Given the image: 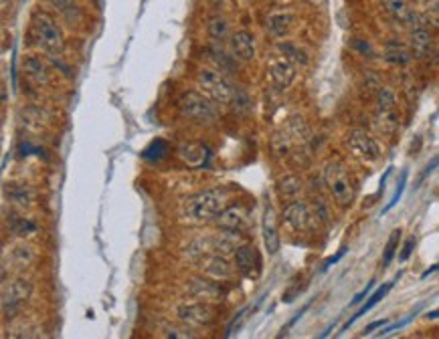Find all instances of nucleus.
I'll use <instances>...</instances> for the list:
<instances>
[{
  "mask_svg": "<svg viewBox=\"0 0 439 339\" xmlns=\"http://www.w3.org/2000/svg\"><path fill=\"white\" fill-rule=\"evenodd\" d=\"M373 287H375V281H371V283H369V285H367V287H365L358 295H354V299L350 301V305H358V303H363V301H365V297L373 291Z\"/></svg>",
  "mask_w": 439,
  "mask_h": 339,
  "instance_id": "nucleus-41",
  "label": "nucleus"
},
{
  "mask_svg": "<svg viewBox=\"0 0 439 339\" xmlns=\"http://www.w3.org/2000/svg\"><path fill=\"white\" fill-rule=\"evenodd\" d=\"M203 271H205V275H207V277L213 278V281H217V283L229 281V278L233 277V269L229 267L227 256L217 254V252L207 254V256L203 259Z\"/></svg>",
  "mask_w": 439,
  "mask_h": 339,
  "instance_id": "nucleus-18",
  "label": "nucleus"
},
{
  "mask_svg": "<svg viewBox=\"0 0 439 339\" xmlns=\"http://www.w3.org/2000/svg\"><path fill=\"white\" fill-rule=\"evenodd\" d=\"M376 122L387 133H391L399 127L397 95L391 87H385V85H380V89L376 91Z\"/></svg>",
  "mask_w": 439,
  "mask_h": 339,
  "instance_id": "nucleus-8",
  "label": "nucleus"
},
{
  "mask_svg": "<svg viewBox=\"0 0 439 339\" xmlns=\"http://www.w3.org/2000/svg\"><path fill=\"white\" fill-rule=\"evenodd\" d=\"M302 188H304V182H302V178L296 176V174L283 176V178L278 180V186H276L278 196H280L282 200H285V202L298 200V196L302 194Z\"/></svg>",
  "mask_w": 439,
  "mask_h": 339,
  "instance_id": "nucleus-22",
  "label": "nucleus"
},
{
  "mask_svg": "<svg viewBox=\"0 0 439 339\" xmlns=\"http://www.w3.org/2000/svg\"><path fill=\"white\" fill-rule=\"evenodd\" d=\"M405 186H407V172H403V176H401V180H399V184H397V190H395V194H393L391 202L382 208V215L391 212V210L399 204V200H401V196H403V192H405Z\"/></svg>",
  "mask_w": 439,
  "mask_h": 339,
  "instance_id": "nucleus-37",
  "label": "nucleus"
},
{
  "mask_svg": "<svg viewBox=\"0 0 439 339\" xmlns=\"http://www.w3.org/2000/svg\"><path fill=\"white\" fill-rule=\"evenodd\" d=\"M380 4H382L385 12L393 21H397L401 25H409V19H411L413 10L409 8L407 0H380Z\"/></svg>",
  "mask_w": 439,
  "mask_h": 339,
  "instance_id": "nucleus-27",
  "label": "nucleus"
},
{
  "mask_svg": "<svg viewBox=\"0 0 439 339\" xmlns=\"http://www.w3.org/2000/svg\"><path fill=\"white\" fill-rule=\"evenodd\" d=\"M427 319H439V311H431V313L427 315Z\"/></svg>",
  "mask_w": 439,
  "mask_h": 339,
  "instance_id": "nucleus-46",
  "label": "nucleus"
},
{
  "mask_svg": "<svg viewBox=\"0 0 439 339\" xmlns=\"http://www.w3.org/2000/svg\"><path fill=\"white\" fill-rule=\"evenodd\" d=\"M4 192H6V198H8L12 204L21 206V208L32 206V204H34V198H37V196H34V190L27 184H8Z\"/></svg>",
  "mask_w": 439,
  "mask_h": 339,
  "instance_id": "nucleus-23",
  "label": "nucleus"
},
{
  "mask_svg": "<svg viewBox=\"0 0 439 339\" xmlns=\"http://www.w3.org/2000/svg\"><path fill=\"white\" fill-rule=\"evenodd\" d=\"M409 49L413 53V59H425L431 55L433 51V34L431 29L427 27L423 14L413 12L409 19Z\"/></svg>",
  "mask_w": 439,
  "mask_h": 339,
  "instance_id": "nucleus-7",
  "label": "nucleus"
},
{
  "mask_svg": "<svg viewBox=\"0 0 439 339\" xmlns=\"http://www.w3.org/2000/svg\"><path fill=\"white\" fill-rule=\"evenodd\" d=\"M267 73H269V79L274 81V85L278 89H285L296 79V65L280 55V57H276V59L269 61Z\"/></svg>",
  "mask_w": 439,
  "mask_h": 339,
  "instance_id": "nucleus-16",
  "label": "nucleus"
},
{
  "mask_svg": "<svg viewBox=\"0 0 439 339\" xmlns=\"http://www.w3.org/2000/svg\"><path fill=\"white\" fill-rule=\"evenodd\" d=\"M219 224L221 230H233V232H241L247 224V210L241 202L229 204L225 206L215 220Z\"/></svg>",
  "mask_w": 439,
  "mask_h": 339,
  "instance_id": "nucleus-15",
  "label": "nucleus"
},
{
  "mask_svg": "<svg viewBox=\"0 0 439 339\" xmlns=\"http://www.w3.org/2000/svg\"><path fill=\"white\" fill-rule=\"evenodd\" d=\"M178 319L187 327H207L217 319V311L209 301H192V303H183L176 309Z\"/></svg>",
  "mask_w": 439,
  "mask_h": 339,
  "instance_id": "nucleus-9",
  "label": "nucleus"
},
{
  "mask_svg": "<svg viewBox=\"0 0 439 339\" xmlns=\"http://www.w3.org/2000/svg\"><path fill=\"white\" fill-rule=\"evenodd\" d=\"M438 166H439V155H438V157H436V160H431V162L427 164V168H425V172L421 174V178H419V182H423V180H425V178H427V176H429V174H431V172H433V170L438 168ZM419 182H417V184H419Z\"/></svg>",
  "mask_w": 439,
  "mask_h": 339,
  "instance_id": "nucleus-43",
  "label": "nucleus"
},
{
  "mask_svg": "<svg viewBox=\"0 0 439 339\" xmlns=\"http://www.w3.org/2000/svg\"><path fill=\"white\" fill-rule=\"evenodd\" d=\"M345 254H346V247H345V248H340V250H338V252H336L334 256H330V259H328V261L324 263V267H322V271H328V269H330V267H332L334 263H338V261H340V259H343Z\"/></svg>",
  "mask_w": 439,
  "mask_h": 339,
  "instance_id": "nucleus-42",
  "label": "nucleus"
},
{
  "mask_svg": "<svg viewBox=\"0 0 439 339\" xmlns=\"http://www.w3.org/2000/svg\"><path fill=\"white\" fill-rule=\"evenodd\" d=\"M272 148L278 155H287L292 152V133H276L272 140Z\"/></svg>",
  "mask_w": 439,
  "mask_h": 339,
  "instance_id": "nucleus-36",
  "label": "nucleus"
},
{
  "mask_svg": "<svg viewBox=\"0 0 439 339\" xmlns=\"http://www.w3.org/2000/svg\"><path fill=\"white\" fill-rule=\"evenodd\" d=\"M278 51L280 55L285 57L287 61H292L296 67H306L308 65V55L302 47H298L296 43H289V41H280L278 43Z\"/></svg>",
  "mask_w": 439,
  "mask_h": 339,
  "instance_id": "nucleus-29",
  "label": "nucleus"
},
{
  "mask_svg": "<svg viewBox=\"0 0 439 339\" xmlns=\"http://www.w3.org/2000/svg\"><path fill=\"white\" fill-rule=\"evenodd\" d=\"M178 111L196 124H215L219 122V107L217 101H213L207 93L194 91V89H187L181 93L178 101Z\"/></svg>",
  "mask_w": 439,
  "mask_h": 339,
  "instance_id": "nucleus-3",
  "label": "nucleus"
},
{
  "mask_svg": "<svg viewBox=\"0 0 439 339\" xmlns=\"http://www.w3.org/2000/svg\"><path fill=\"white\" fill-rule=\"evenodd\" d=\"M207 34L211 36L213 43H225V41H229L231 34H233L229 19L223 17V14H217V17L209 19V23H207Z\"/></svg>",
  "mask_w": 439,
  "mask_h": 339,
  "instance_id": "nucleus-25",
  "label": "nucleus"
},
{
  "mask_svg": "<svg viewBox=\"0 0 439 339\" xmlns=\"http://www.w3.org/2000/svg\"><path fill=\"white\" fill-rule=\"evenodd\" d=\"M399 241H401V230H393L389 241H387V247H385V254H382V265L389 267L391 261L395 259L397 254V248H399Z\"/></svg>",
  "mask_w": 439,
  "mask_h": 339,
  "instance_id": "nucleus-34",
  "label": "nucleus"
},
{
  "mask_svg": "<svg viewBox=\"0 0 439 339\" xmlns=\"http://www.w3.org/2000/svg\"><path fill=\"white\" fill-rule=\"evenodd\" d=\"M322 178H324V184L328 188L332 200L340 208H348L354 202V186H352V180L348 176V170L340 162H334V160L328 162L324 166Z\"/></svg>",
  "mask_w": 439,
  "mask_h": 339,
  "instance_id": "nucleus-4",
  "label": "nucleus"
},
{
  "mask_svg": "<svg viewBox=\"0 0 439 339\" xmlns=\"http://www.w3.org/2000/svg\"><path fill=\"white\" fill-rule=\"evenodd\" d=\"M385 61L391 63V65H397V67H405L413 59V53L409 49V45H403L399 41H389L385 45V53H382Z\"/></svg>",
  "mask_w": 439,
  "mask_h": 339,
  "instance_id": "nucleus-21",
  "label": "nucleus"
},
{
  "mask_svg": "<svg viewBox=\"0 0 439 339\" xmlns=\"http://www.w3.org/2000/svg\"><path fill=\"white\" fill-rule=\"evenodd\" d=\"M23 71L34 85H47L49 83V67L39 55H25Z\"/></svg>",
  "mask_w": 439,
  "mask_h": 339,
  "instance_id": "nucleus-19",
  "label": "nucleus"
},
{
  "mask_svg": "<svg viewBox=\"0 0 439 339\" xmlns=\"http://www.w3.org/2000/svg\"><path fill=\"white\" fill-rule=\"evenodd\" d=\"M34 285L29 278H12L8 283H4L2 287V313L4 319L14 317V313H19L23 303H27L31 299Z\"/></svg>",
  "mask_w": 439,
  "mask_h": 339,
  "instance_id": "nucleus-6",
  "label": "nucleus"
},
{
  "mask_svg": "<svg viewBox=\"0 0 439 339\" xmlns=\"http://www.w3.org/2000/svg\"><path fill=\"white\" fill-rule=\"evenodd\" d=\"M415 237H411L407 243H405V247L401 248V252H399V261L403 263V261H407L409 256H411V252H413V248H415Z\"/></svg>",
  "mask_w": 439,
  "mask_h": 339,
  "instance_id": "nucleus-40",
  "label": "nucleus"
},
{
  "mask_svg": "<svg viewBox=\"0 0 439 339\" xmlns=\"http://www.w3.org/2000/svg\"><path fill=\"white\" fill-rule=\"evenodd\" d=\"M178 155H181V160L187 162L188 166L201 168L209 160V148L205 144H198V142H187L178 148Z\"/></svg>",
  "mask_w": 439,
  "mask_h": 339,
  "instance_id": "nucleus-20",
  "label": "nucleus"
},
{
  "mask_svg": "<svg viewBox=\"0 0 439 339\" xmlns=\"http://www.w3.org/2000/svg\"><path fill=\"white\" fill-rule=\"evenodd\" d=\"M393 285H395L393 281H391V283H385V285H380V287L376 289L375 293H373V295L369 297V301H367V303H365L363 307L358 309V311H356V313H354V315H352V317H350L348 321H346L345 325H343V329H340V331H346V329H348V327H350V325H352L354 321H356V319H360V317H363L365 313H369V311L375 307V305L378 303V301H380V299H385V297H387V293H389V291L393 289Z\"/></svg>",
  "mask_w": 439,
  "mask_h": 339,
  "instance_id": "nucleus-26",
  "label": "nucleus"
},
{
  "mask_svg": "<svg viewBox=\"0 0 439 339\" xmlns=\"http://www.w3.org/2000/svg\"><path fill=\"white\" fill-rule=\"evenodd\" d=\"M51 4V8H55V12L61 17L63 21L77 25L81 21V10L75 4V0H47Z\"/></svg>",
  "mask_w": 439,
  "mask_h": 339,
  "instance_id": "nucleus-28",
  "label": "nucleus"
},
{
  "mask_svg": "<svg viewBox=\"0 0 439 339\" xmlns=\"http://www.w3.org/2000/svg\"><path fill=\"white\" fill-rule=\"evenodd\" d=\"M164 338H174V339H190L194 338V333L190 329H178V327H166Z\"/></svg>",
  "mask_w": 439,
  "mask_h": 339,
  "instance_id": "nucleus-38",
  "label": "nucleus"
},
{
  "mask_svg": "<svg viewBox=\"0 0 439 339\" xmlns=\"http://www.w3.org/2000/svg\"><path fill=\"white\" fill-rule=\"evenodd\" d=\"M229 47H231V53L237 61L251 63L255 61V57H257L255 36L247 29L233 32L231 39H229Z\"/></svg>",
  "mask_w": 439,
  "mask_h": 339,
  "instance_id": "nucleus-13",
  "label": "nucleus"
},
{
  "mask_svg": "<svg viewBox=\"0 0 439 339\" xmlns=\"http://www.w3.org/2000/svg\"><path fill=\"white\" fill-rule=\"evenodd\" d=\"M294 23H296V17H294L292 10H287V8H274V10H269L265 14L263 27H265V32L272 39L282 41L294 29Z\"/></svg>",
  "mask_w": 439,
  "mask_h": 339,
  "instance_id": "nucleus-12",
  "label": "nucleus"
},
{
  "mask_svg": "<svg viewBox=\"0 0 439 339\" xmlns=\"http://www.w3.org/2000/svg\"><path fill=\"white\" fill-rule=\"evenodd\" d=\"M190 295L194 299H201V301H215L221 297V289L217 285V281H207V278H196L192 281V291Z\"/></svg>",
  "mask_w": 439,
  "mask_h": 339,
  "instance_id": "nucleus-24",
  "label": "nucleus"
},
{
  "mask_svg": "<svg viewBox=\"0 0 439 339\" xmlns=\"http://www.w3.org/2000/svg\"><path fill=\"white\" fill-rule=\"evenodd\" d=\"M423 19H425V23H427V27H429V29L439 31V2H433V0H425Z\"/></svg>",
  "mask_w": 439,
  "mask_h": 339,
  "instance_id": "nucleus-35",
  "label": "nucleus"
},
{
  "mask_svg": "<svg viewBox=\"0 0 439 339\" xmlns=\"http://www.w3.org/2000/svg\"><path fill=\"white\" fill-rule=\"evenodd\" d=\"M433 271H439V265H433V267H431V269H427V271H425V273H423V278H425V277H429V275H431V273H433Z\"/></svg>",
  "mask_w": 439,
  "mask_h": 339,
  "instance_id": "nucleus-45",
  "label": "nucleus"
},
{
  "mask_svg": "<svg viewBox=\"0 0 439 339\" xmlns=\"http://www.w3.org/2000/svg\"><path fill=\"white\" fill-rule=\"evenodd\" d=\"M221 210H223V192L217 188L188 196L181 208L183 218L188 222H196V224L217 220Z\"/></svg>",
  "mask_w": 439,
  "mask_h": 339,
  "instance_id": "nucleus-2",
  "label": "nucleus"
},
{
  "mask_svg": "<svg viewBox=\"0 0 439 339\" xmlns=\"http://www.w3.org/2000/svg\"><path fill=\"white\" fill-rule=\"evenodd\" d=\"M382 325H385V319H380V321H375V323H371V325H369V327L365 329V333H363V336H369L371 331H375L376 327H382Z\"/></svg>",
  "mask_w": 439,
  "mask_h": 339,
  "instance_id": "nucleus-44",
  "label": "nucleus"
},
{
  "mask_svg": "<svg viewBox=\"0 0 439 339\" xmlns=\"http://www.w3.org/2000/svg\"><path fill=\"white\" fill-rule=\"evenodd\" d=\"M233 261H235V269L245 278H257L261 271V261L259 254L255 252V248L249 245H239L237 250L233 252Z\"/></svg>",
  "mask_w": 439,
  "mask_h": 339,
  "instance_id": "nucleus-14",
  "label": "nucleus"
},
{
  "mask_svg": "<svg viewBox=\"0 0 439 339\" xmlns=\"http://www.w3.org/2000/svg\"><path fill=\"white\" fill-rule=\"evenodd\" d=\"M251 107H253V103H251L249 95L243 91V89H237V87H235V95H233V99H231V109H233L237 116H247L251 111Z\"/></svg>",
  "mask_w": 439,
  "mask_h": 339,
  "instance_id": "nucleus-33",
  "label": "nucleus"
},
{
  "mask_svg": "<svg viewBox=\"0 0 439 339\" xmlns=\"http://www.w3.org/2000/svg\"><path fill=\"white\" fill-rule=\"evenodd\" d=\"M168 154H170L168 142H164V140H154V142L142 152V157L148 160V162H152V164H158V162H162Z\"/></svg>",
  "mask_w": 439,
  "mask_h": 339,
  "instance_id": "nucleus-32",
  "label": "nucleus"
},
{
  "mask_svg": "<svg viewBox=\"0 0 439 339\" xmlns=\"http://www.w3.org/2000/svg\"><path fill=\"white\" fill-rule=\"evenodd\" d=\"M352 45H354V49H356V51H360V53H363V55H367V57H373V55H375L373 47H371L367 41H363V39H354V43H352Z\"/></svg>",
  "mask_w": 439,
  "mask_h": 339,
  "instance_id": "nucleus-39",
  "label": "nucleus"
},
{
  "mask_svg": "<svg viewBox=\"0 0 439 339\" xmlns=\"http://www.w3.org/2000/svg\"><path fill=\"white\" fill-rule=\"evenodd\" d=\"M31 32L39 49H43L47 55H59L65 47L63 31L57 19L47 10H34L31 17Z\"/></svg>",
  "mask_w": 439,
  "mask_h": 339,
  "instance_id": "nucleus-1",
  "label": "nucleus"
},
{
  "mask_svg": "<svg viewBox=\"0 0 439 339\" xmlns=\"http://www.w3.org/2000/svg\"><path fill=\"white\" fill-rule=\"evenodd\" d=\"M261 232H263V245L269 254H278L280 250V230H278V216L272 206L265 208L261 220Z\"/></svg>",
  "mask_w": 439,
  "mask_h": 339,
  "instance_id": "nucleus-17",
  "label": "nucleus"
},
{
  "mask_svg": "<svg viewBox=\"0 0 439 339\" xmlns=\"http://www.w3.org/2000/svg\"><path fill=\"white\" fill-rule=\"evenodd\" d=\"M282 218L283 222H285L292 230H296V232H306V230L312 228L316 215H314L312 206H310L308 202H304V200H292V202L283 208Z\"/></svg>",
  "mask_w": 439,
  "mask_h": 339,
  "instance_id": "nucleus-11",
  "label": "nucleus"
},
{
  "mask_svg": "<svg viewBox=\"0 0 439 339\" xmlns=\"http://www.w3.org/2000/svg\"><path fill=\"white\" fill-rule=\"evenodd\" d=\"M346 148L365 162H375L380 157V146L365 129H350L346 133Z\"/></svg>",
  "mask_w": 439,
  "mask_h": 339,
  "instance_id": "nucleus-10",
  "label": "nucleus"
},
{
  "mask_svg": "<svg viewBox=\"0 0 439 339\" xmlns=\"http://www.w3.org/2000/svg\"><path fill=\"white\" fill-rule=\"evenodd\" d=\"M34 261H37V250L31 245H19V247L12 248V252H10V263L17 269H27V267H31Z\"/></svg>",
  "mask_w": 439,
  "mask_h": 339,
  "instance_id": "nucleus-30",
  "label": "nucleus"
},
{
  "mask_svg": "<svg viewBox=\"0 0 439 339\" xmlns=\"http://www.w3.org/2000/svg\"><path fill=\"white\" fill-rule=\"evenodd\" d=\"M198 87L207 93L213 101H217L219 105H231V99L235 95V87L231 85V81L217 71V69H209L203 67L196 75Z\"/></svg>",
  "mask_w": 439,
  "mask_h": 339,
  "instance_id": "nucleus-5",
  "label": "nucleus"
},
{
  "mask_svg": "<svg viewBox=\"0 0 439 339\" xmlns=\"http://www.w3.org/2000/svg\"><path fill=\"white\" fill-rule=\"evenodd\" d=\"M8 228L12 234L17 237H29V234H34L37 232V222H32L31 218H23V216H12L8 218Z\"/></svg>",
  "mask_w": 439,
  "mask_h": 339,
  "instance_id": "nucleus-31",
  "label": "nucleus"
}]
</instances>
